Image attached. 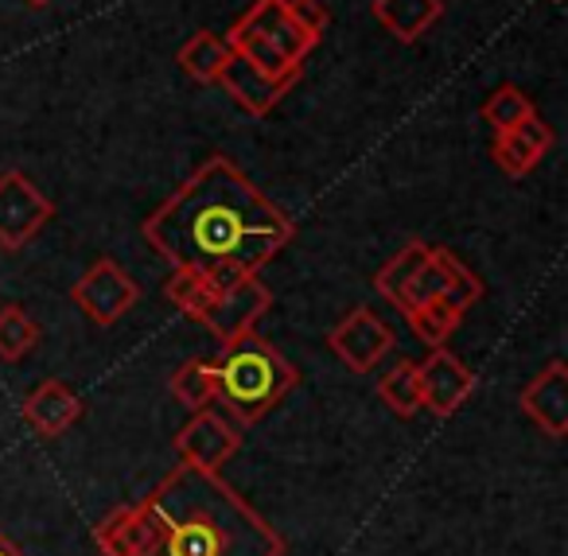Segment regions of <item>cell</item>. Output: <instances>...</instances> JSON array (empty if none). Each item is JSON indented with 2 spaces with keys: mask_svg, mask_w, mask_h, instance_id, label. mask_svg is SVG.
<instances>
[{
  "mask_svg": "<svg viewBox=\"0 0 568 556\" xmlns=\"http://www.w3.org/2000/svg\"><path fill=\"white\" fill-rule=\"evenodd\" d=\"M428 253H433V245L428 242H405L402 250H397L394 257L374 273V292H378L382 300H389L394 307H402L405 292H409L413 276H417L420 265L428 261Z\"/></svg>",
  "mask_w": 568,
  "mask_h": 556,
  "instance_id": "ac0fdd59",
  "label": "cell"
},
{
  "mask_svg": "<svg viewBox=\"0 0 568 556\" xmlns=\"http://www.w3.org/2000/svg\"><path fill=\"white\" fill-rule=\"evenodd\" d=\"M214 289H219V284H211L206 276H199V273H187V269H172V276L164 281L168 304H172L175 312L187 315L191 323H199V315L206 312Z\"/></svg>",
  "mask_w": 568,
  "mask_h": 556,
  "instance_id": "603a6c76",
  "label": "cell"
},
{
  "mask_svg": "<svg viewBox=\"0 0 568 556\" xmlns=\"http://www.w3.org/2000/svg\"><path fill=\"white\" fill-rule=\"evenodd\" d=\"M284 9H288V17H293V24L301 28L308 40H324L327 24H332V12H327V4H320V0H284Z\"/></svg>",
  "mask_w": 568,
  "mask_h": 556,
  "instance_id": "d4e9b609",
  "label": "cell"
},
{
  "mask_svg": "<svg viewBox=\"0 0 568 556\" xmlns=\"http://www.w3.org/2000/svg\"><path fill=\"white\" fill-rule=\"evenodd\" d=\"M152 253L172 269L234 284L257 276L296 242V222L230 156H211L141 226Z\"/></svg>",
  "mask_w": 568,
  "mask_h": 556,
  "instance_id": "6da1fadb",
  "label": "cell"
},
{
  "mask_svg": "<svg viewBox=\"0 0 568 556\" xmlns=\"http://www.w3.org/2000/svg\"><path fill=\"white\" fill-rule=\"evenodd\" d=\"M464 315H467V312L452 307L448 300H433V304L413 307V312L405 315V323H409L413 335H417L420 343L428 346V351H436V346H444L452 335H456V327L464 323Z\"/></svg>",
  "mask_w": 568,
  "mask_h": 556,
  "instance_id": "44dd1931",
  "label": "cell"
},
{
  "mask_svg": "<svg viewBox=\"0 0 568 556\" xmlns=\"http://www.w3.org/2000/svg\"><path fill=\"white\" fill-rule=\"evenodd\" d=\"M518 405H521V413H526V421L537 424L549 439H565V432H568V366H565V358L545 362V366L526 382Z\"/></svg>",
  "mask_w": 568,
  "mask_h": 556,
  "instance_id": "8fae6325",
  "label": "cell"
},
{
  "mask_svg": "<svg viewBox=\"0 0 568 556\" xmlns=\"http://www.w3.org/2000/svg\"><path fill=\"white\" fill-rule=\"evenodd\" d=\"M175 63H180V71L187 74L191 82L214 87L219 74L226 71V63H230V48H226V40H219V36L203 28V32H195L187 43H183Z\"/></svg>",
  "mask_w": 568,
  "mask_h": 556,
  "instance_id": "e0dca14e",
  "label": "cell"
},
{
  "mask_svg": "<svg viewBox=\"0 0 568 556\" xmlns=\"http://www.w3.org/2000/svg\"><path fill=\"white\" fill-rule=\"evenodd\" d=\"M226 48L234 59L250 63L268 79H301L304 59L312 55L316 40L301 32L284 9V0H253L250 9L230 24Z\"/></svg>",
  "mask_w": 568,
  "mask_h": 556,
  "instance_id": "277c9868",
  "label": "cell"
},
{
  "mask_svg": "<svg viewBox=\"0 0 568 556\" xmlns=\"http://www.w3.org/2000/svg\"><path fill=\"white\" fill-rule=\"evenodd\" d=\"M552 141H557V137H552V125H545L537 113H529V118L518 121L514 129L495 133V141H490V160H495L503 175L521 180V175H529L545 156H549Z\"/></svg>",
  "mask_w": 568,
  "mask_h": 556,
  "instance_id": "4fadbf2b",
  "label": "cell"
},
{
  "mask_svg": "<svg viewBox=\"0 0 568 556\" xmlns=\"http://www.w3.org/2000/svg\"><path fill=\"white\" fill-rule=\"evenodd\" d=\"M268 307H273V292L265 289V281H261V276H242V281L214 289L211 304L199 315V323H203L222 346V343H234V338L250 335V331H257L261 315H265Z\"/></svg>",
  "mask_w": 568,
  "mask_h": 556,
  "instance_id": "52a82bcc",
  "label": "cell"
},
{
  "mask_svg": "<svg viewBox=\"0 0 568 556\" xmlns=\"http://www.w3.org/2000/svg\"><path fill=\"white\" fill-rule=\"evenodd\" d=\"M55 219V203L24 172L0 175V250L20 253Z\"/></svg>",
  "mask_w": 568,
  "mask_h": 556,
  "instance_id": "8992f818",
  "label": "cell"
},
{
  "mask_svg": "<svg viewBox=\"0 0 568 556\" xmlns=\"http://www.w3.org/2000/svg\"><path fill=\"white\" fill-rule=\"evenodd\" d=\"M144 506L156 517L152 556H284L288 540L276 525L242 498L222 471L172 467L149 494Z\"/></svg>",
  "mask_w": 568,
  "mask_h": 556,
  "instance_id": "7a4b0ae2",
  "label": "cell"
},
{
  "mask_svg": "<svg viewBox=\"0 0 568 556\" xmlns=\"http://www.w3.org/2000/svg\"><path fill=\"white\" fill-rule=\"evenodd\" d=\"M71 300L90 323L113 327V323H121L136 307L141 284H136L113 257H98L94 265L74 281Z\"/></svg>",
  "mask_w": 568,
  "mask_h": 556,
  "instance_id": "5b68a950",
  "label": "cell"
},
{
  "mask_svg": "<svg viewBox=\"0 0 568 556\" xmlns=\"http://www.w3.org/2000/svg\"><path fill=\"white\" fill-rule=\"evenodd\" d=\"M94 545L102 556H152L156 553V517L141 502H121L94 525Z\"/></svg>",
  "mask_w": 568,
  "mask_h": 556,
  "instance_id": "7c38bea8",
  "label": "cell"
},
{
  "mask_svg": "<svg viewBox=\"0 0 568 556\" xmlns=\"http://www.w3.org/2000/svg\"><path fill=\"white\" fill-rule=\"evenodd\" d=\"M394 327L371 307H351L332 331H327V346L332 354L351 370V374H371L389 351H394Z\"/></svg>",
  "mask_w": 568,
  "mask_h": 556,
  "instance_id": "ba28073f",
  "label": "cell"
},
{
  "mask_svg": "<svg viewBox=\"0 0 568 556\" xmlns=\"http://www.w3.org/2000/svg\"><path fill=\"white\" fill-rule=\"evenodd\" d=\"M168 393L180 401L187 413L214 405V377H211V358H187L168 382Z\"/></svg>",
  "mask_w": 568,
  "mask_h": 556,
  "instance_id": "7402d4cb",
  "label": "cell"
},
{
  "mask_svg": "<svg viewBox=\"0 0 568 556\" xmlns=\"http://www.w3.org/2000/svg\"><path fill=\"white\" fill-rule=\"evenodd\" d=\"M0 556H20V548L12 545L9 533H4V529H0Z\"/></svg>",
  "mask_w": 568,
  "mask_h": 556,
  "instance_id": "484cf974",
  "label": "cell"
},
{
  "mask_svg": "<svg viewBox=\"0 0 568 556\" xmlns=\"http://www.w3.org/2000/svg\"><path fill=\"white\" fill-rule=\"evenodd\" d=\"M417 374H420V408H428L440 421L456 416L467 405V397L475 393V374L448 346L428 351V358L417 362Z\"/></svg>",
  "mask_w": 568,
  "mask_h": 556,
  "instance_id": "30bf717a",
  "label": "cell"
},
{
  "mask_svg": "<svg viewBox=\"0 0 568 556\" xmlns=\"http://www.w3.org/2000/svg\"><path fill=\"white\" fill-rule=\"evenodd\" d=\"M20 416H24V424L40 439H59L63 432H71L82 421V397L67 382L48 377V382H40L28 393Z\"/></svg>",
  "mask_w": 568,
  "mask_h": 556,
  "instance_id": "5bb4252c",
  "label": "cell"
},
{
  "mask_svg": "<svg viewBox=\"0 0 568 556\" xmlns=\"http://www.w3.org/2000/svg\"><path fill=\"white\" fill-rule=\"evenodd\" d=\"M296 82L301 79H268V74L253 71L250 63H242V59H234V55H230L226 71L219 74V87L226 90V94L234 98L250 118H265V113H273L276 105L288 98V90H293Z\"/></svg>",
  "mask_w": 568,
  "mask_h": 556,
  "instance_id": "9a60e30c",
  "label": "cell"
},
{
  "mask_svg": "<svg viewBox=\"0 0 568 556\" xmlns=\"http://www.w3.org/2000/svg\"><path fill=\"white\" fill-rule=\"evenodd\" d=\"M371 17L397 43H417L444 17V0H371Z\"/></svg>",
  "mask_w": 568,
  "mask_h": 556,
  "instance_id": "2e32d148",
  "label": "cell"
},
{
  "mask_svg": "<svg viewBox=\"0 0 568 556\" xmlns=\"http://www.w3.org/2000/svg\"><path fill=\"white\" fill-rule=\"evenodd\" d=\"M211 377L214 401H222L230 421L242 424V428L261 424L301 385V370L257 331L234 338V343H222L219 354L211 358Z\"/></svg>",
  "mask_w": 568,
  "mask_h": 556,
  "instance_id": "3957f363",
  "label": "cell"
},
{
  "mask_svg": "<svg viewBox=\"0 0 568 556\" xmlns=\"http://www.w3.org/2000/svg\"><path fill=\"white\" fill-rule=\"evenodd\" d=\"M378 397H382V405H386L394 416H402V421H413V416L420 413V374H417V362H413V358L394 362V370H386V374H382Z\"/></svg>",
  "mask_w": 568,
  "mask_h": 556,
  "instance_id": "d6986e66",
  "label": "cell"
},
{
  "mask_svg": "<svg viewBox=\"0 0 568 556\" xmlns=\"http://www.w3.org/2000/svg\"><path fill=\"white\" fill-rule=\"evenodd\" d=\"M237 447H242L237 428L222 413H214L211 405L191 413V421L175 432V455H180V463L199 471H222L237 455Z\"/></svg>",
  "mask_w": 568,
  "mask_h": 556,
  "instance_id": "9c48e42d",
  "label": "cell"
},
{
  "mask_svg": "<svg viewBox=\"0 0 568 556\" xmlns=\"http://www.w3.org/2000/svg\"><path fill=\"white\" fill-rule=\"evenodd\" d=\"M43 327L28 315L24 304L0 307V362H20L40 346Z\"/></svg>",
  "mask_w": 568,
  "mask_h": 556,
  "instance_id": "ffe728a7",
  "label": "cell"
},
{
  "mask_svg": "<svg viewBox=\"0 0 568 556\" xmlns=\"http://www.w3.org/2000/svg\"><path fill=\"white\" fill-rule=\"evenodd\" d=\"M24 4H28V9H48L51 0H24Z\"/></svg>",
  "mask_w": 568,
  "mask_h": 556,
  "instance_id": "4316f807",
  "label": "cell"
},
{
  "mask_svg": "<svg viewBox=\"0 0 568 556\" xmlns=\"http://www.w3.org/2000/svg\"><path fill=\"white\" fill-rule=\"evenodd\" d=\"M529 113H537L534 110V102H529V94L521 87H498V90H490V98L483 102V110H479V118L487 121L495 133H506V129H514L518 121H526Z\"/></svg>",
  "mask_w": 568,
  "mask_h": 556,
  "instance_id": "cb8c5ba5",
  "label": "cell"
}]
</instances>
